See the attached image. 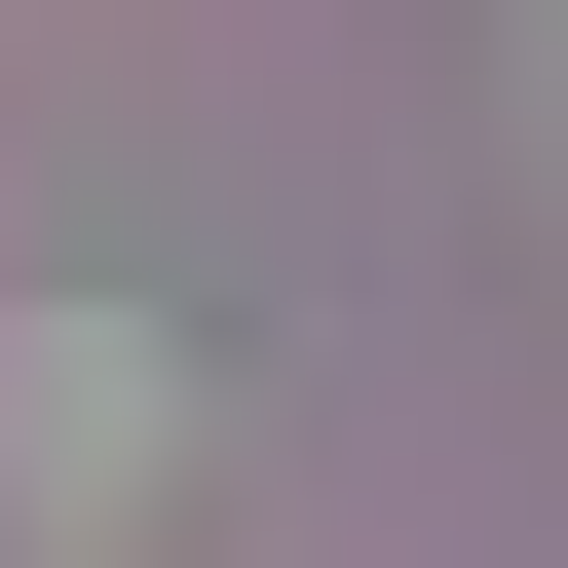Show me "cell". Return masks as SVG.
I'll return each mask as SVG.
<instances>
[{
	"instance_id": "cell-1",
	"label": "cell",
	"mask_w": 568,
	"mask_h": 568,
	"mask_svg": "<svg viewBox=\"0 0 568 568\" xmlns=\"http://www.w3.org/2000/svg\"><path fill=\"white\" fill-rule=\"evenodd\" d=\"M0 455L114 530V493H152V342H114V304H39V342H0Z\"/></svg>"
}]
</instances>
